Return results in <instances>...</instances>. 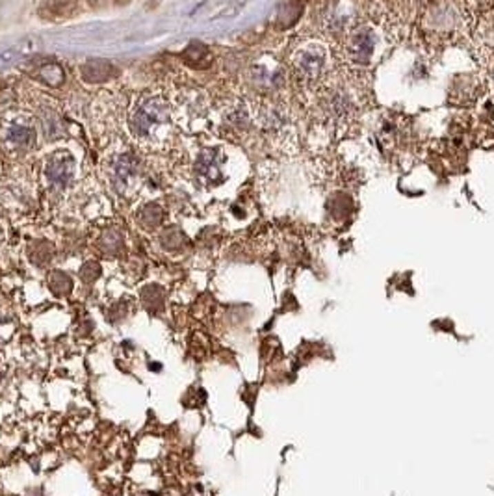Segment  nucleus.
Masks as SVG:
<instances>
[{
	"label": "nucleus",
	"mask_w": 494,
	"mask_h": 496,
	"mask_svg": "<svg viewBox=\"0 0 494 496\" xmlns=\"http://www.w3.org/2000/svg\"><path fill=\"white\" fill-rule=\"evenodd\" d=\"M128 129L134 140L147 149H162L173 134L167 101L158 93L141 95L128 114Z\"/></svg>",
	"instance_id": "nucleus-1"
},
{
	"label": "nucleus",
	"mask_w": 494,
	"mask_h": 496,
	"mask_svg": "<svg viewBox=\"0 0 494 496\" xmlns=\"http://www.w3.org/2000/svg\"><path fill=\"white\" fill-rule=\"evenodd\" d=\"M36 129L28 114L12 110L0 117V143L6 151L23 153L34 145Z\"/></svg>",
	"instance_id": "nucleus-2"
},
{
	"label": "nucleus",
	"mask_w": 494,
	"mask_h": 496,
	"mask_svg": "<svg viewBox=\"0 0 494 496\" xmlns=\"http://www.w3.org/2000/svg\"><path fill=\"white\" fill-rule=\"evenodd\" d=\"M110 180L117 194L130 196L140 183V162L134 154H119L110 165Z\"/></svg>",
	"instance_id": "nucleus-3"
},
{
	"label": "nucleus",
	"mask_w": 494,
	"mask_h": 496,
	"mask_svg": "<svg viewBox=\"0 0 494 496\" xmlns=\"http://www.w3.org/2000/svg\"><path fill=\"white\" fill-rule=\"evenodd\" d=\"M74 177V158L68 151H56L47 158L45 178L54 192L68 190Z\"/></svg>",
	"instance_id": "nucleus-4"
},
{
	"label": "nucleus",
	"mask_w": 494,
	"mask_h": 496,
	"mask_svg": "<svg viewBox=\"0 0 494 496\" xmlns=\"http://www.w3.org/2000/svg\"><path fill=\"white\" fill-rule=\"evenodd\" d=\"M196 173L203 183L218 184L221 180V153L216 149H207L196 160Z\"/></svg>",
	"instance_id": "nucleus-5"
},
{
	"label": "nucleus",
	"mask_w": 494,
	"mask_h": 496,
	"mask_svg": "<svg viewBox=\"0 0 494 496\" xmlns=\"http://www.w3.org/2000/svg\"><path fill=\"white\" fill-rule=\"evenodd\" d=\"M80 73L85 82L99 84V82H106L108 79H112L116 74V68L106 60H90L80 68Z\"/></svg>",
	"instance_id": "nucleus-6"
},
{
	"label": "nucleus",
	"mask_w": 494,
	"mask_h": 496,
	"mask_svg": "<svg viewBox=\"0 0 494 496\" xmlns=\"http://www.w3.org/2000/svg\"><path fill=\"white\" fill-rule=\"evenodd\" d=\"M373 52V36L368 32V28H362L357 34H353L349 41V54L355 61H367Z\"/></svg>",
	"instance_id": "nucleus-7"
},
{
	"label": "nucleus",
	"mask_w": 494,
	"mask_h": 496,
	"mask_svg": "<svg viewBox=\"0 0 494 496\" xmlns=\"http://www.w3.org/2000/svg\"><path fill=\"white\" fill-rule=\"evenodd\" d=\"M298 69L307 79H316L324 69V56L320 54L318 50H305L299 56Z\"/></svg>",
	"instance_id": "nucleus-8"
},
{
	"label": "nucleus",
	"mask_w": 494,
	"mask_h": 496,
	"mask_svg": "<svg viewBox=\"0 0 494 496\" xmlns=\"http://www.w3.org/2000/svg\"><path fill=\"white\" fill-rule=\"evenodd\" d=\"M181 58L184 60V63H188L194 69H205L208 68L210 63V52L203 43L199 41H192V43L184 49V52L181 54Z\"/></svg>",
	"instance_id": "nucleus-9"
},
{
	"label": "nucleus",
	"mask_w": 494,
	"mask_h": 496,
	"mask_svg": "<svg viewBox=\"0 0 494 496\" xmlns=\"http://www.w3.org/2000/svg\"><path fill=\"white\" fill-rule=\"evenodd\" d=\"M138 221H140L141 227H145V229H154V227H158L162 221H164V210L160 205H147L143 209L140 210V214H138Z\"/></svg>",
	"instance_id": "nucleus-10"
},
{
	"label": "nucleus",
	"mask_w": 494,
	"mask_h": 496,
	"mask_svg": "<svg viewBox=\"0 0 494 496\" xmlns=\"http://www.w3.org/2000/svg\"><path fill=\"white\" fill-rule=\"evenodd\" d=\"M39 76L41 80L50 87H58L63 84V80H65V73H63V69L61 65L58 63H47V65H43L41 71H39Z\"/></svg>",
	"instance_id": "nucleus-11"
},
{
	"label": "nucleus",
	"mask_w": 494,
	"mask_h": 496,
	"mask_svg": "<svg viewBox=\"0 0 494 496\" xmlns=\"http://www.w3.org/2000/svg\"><path fill=\"white\" fill-rule=\"evenodd\" d=\"M143 301H145V307L149 311L158 313L160 309L164 307V292L156 285L143 288Z\"/></svg>",
	"instance_id": "nucleus-12"
},
{
	"label": "nucleus",
	"mask_w": 494,
	"mask_h": 496,
	"mask_svg": "<svg viewBox=\"0 0 494 496\" xmlns=\"http://www.w3.org/2000/svg\"><path fill=\"white\" fill-rule=\"evenodd\" d=\"M183 242H184V236L177 227H167V229H164L162 236H160V244L164 245L165 249H169V251L178 249V247L183 245Z\"/></svg>",
	"instance_id": "nucleus-13"
},
{
	"label": "nucleus",
	"mask_w": 494,
	"mask_h": 496,
	"mask_svg": "<svg viewBox=\"0 0 494 496\" xmlns=\"http://www.w3.org/2000/svg\"><path fill=\"white\" fill-rule=\"evenodd\" d=\"M50 288L52 292L58 296H68L71 290H73V282L69 279V276H65L63 271H54L49 279Z\"/></svg>",
	"instance_id": "nucleus-14"
},
{
	"label": "nucleus",
	"mask_w": 494,
	"mask_h": 496,
	"mask_svg": "<svg viewBox=\"0 0 494 496\" xmlns=\"http://www.w3.org/2000/svg\"><path fill=\"white\" fill-rule=\"evenodd\" d=\"M121 245H123V240H121V236H119V233H116V231H108V233H104L103 244H101L103 251H106L108 255H116V253L121 249Z\"/></svg>",
	"instance_id": "nucleus-15"
},
{
	"label": "nucleus",
	"mask_w": 494,
	"mask_h": 496,
	"mask_svg": "<svg viewBox=\"0 0 494 496\" xmlns=\"http://www.w3.org/2000/svg\"><path fill=\"white\" fill-rule=\"evenodd\" d=\"M99 276H101V266H99L97 262L84 264V268L80 270V277H82L85 282H93L95 279H99Z\"/></svg>",
	"instance_id": "nucleus-16"
},
{
	"label": "nucleus",
	"mask_w": 494,
	"mask_h": 496,
	"mask_svg": "<svg viewBox=\"0 0 494 496\" xmlns=\"http://www.w3.org/2000/svg\"><path fill=\"white\" fill-rule=\"evenodd\" d=\"M2 238H4V234H2V225H0V244H2Z\"/></svg>",
	"instance_id": "nucleus-17"
}]
</instances>
